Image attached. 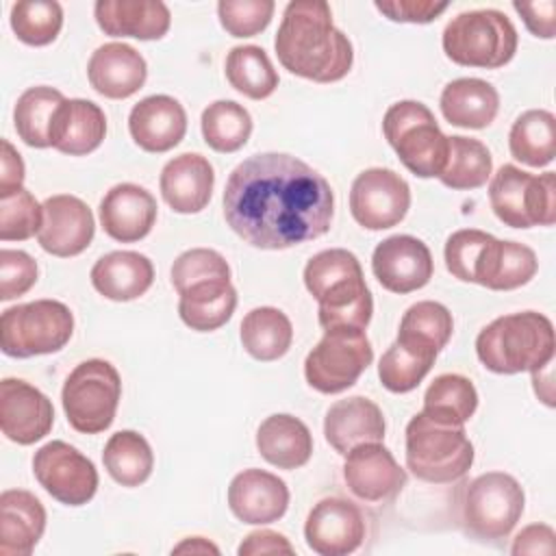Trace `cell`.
Returning a JSON list of instances; mask_svg holds the SVG:
<instances>
[{"label": "cell", "mask_w": 556, "mask_h": 556, "mask_svg": "<svg viewBox=\"0 0 556 556\" xmlns=\"http://www.w3.org/2000/svg\"><path fill=\"white\" fill-rule=\"evenodd\" d=\"M332 215L330 182L291 154H252L226 180V224L261 250H287L313 241L330 230Z\"/></svg>", "instance_id": "obj_1"}, {"label": "cell", "mask_w": 556, "mask_h": 556, "mask_svg": "<svg viewBox=\"0 0 556 556\" xmlns=\"http://www.w3.org/2000/svg\"><path fill=\"white\" fill-rule=\"evenodd\" d=\"M274 48L291 74L313 83H337L354 63L352 41L332 24L324 0H293L285 7Z\"/></svg>", "instance_id": "obj_2"}, {"label": "cell", "mask_w": 556, "mask_h": 556, "mask_svg": "<svg viewBox=\"0 0 556 556\" xmlns=\"http://www.w3.org/2000/svg\"><path fill=\"white\" fill-rule=\"evenodd\" d=\"M302 278L319 304L317 319L324 330L369 326L374 300L356 254L343 248L321 250L306 263Z\"/></svg>", "instance_id": "obj_3"}, {"label": "cell", "mask_w": 556, "mask_h": 556, "mask_svg": "<svg viewBox=\"0 0 556 556\" xmlns=\"http://www.w3.org/2000/svg\"><path fill=\"white\" fill-rule=\"evenodd\" d=\"M556 348L554 324L536 311L510 313L493 319L476 337V354L493 374L534 371L552 363Z\"/></svg>", "instance_id": "obj_4"}, {"label": "cell", "mask_w": 556, "mask_h": 556, "mask_svg": "<svg viewBox=\"0 0 556 556\" xmlns=\"http://www.w3.org/2000/svg\"><path fill=\"white\" fill-rule=\"evenodd\" d=\"M517 30L506 13L497 9L463 11L443 28L445 56L463 67L497 70L517 52Z\"/></svg>", "instance_id": "obj_5"}, {"label": "cell", "mask_w": 556, "mask_h": 556, "mask_svg": "<svg viewBox=\"0 0 556 556\" xmlns=\"http://www.w3.org/2000/svg\"><path fill=\"white\" fill-rule=\"evenodd\" d=\"M473 465V443L463 426H447L417 413L406 426V467L424 482L460 480Z\"/></svg>", "instance_id": "obj_6"}, {"label": "cell", "mask_w": 556, "mask_h": 556, "mask_svg": "<svg viewBox=\"0 0 556 556\" xmlns=\"http://www.w3.org/2000/svg\"><path fill=\"white\" fill-rule=\"evenodd\" d=\"M382 132L410 174L439 178L447 161V137L424 102L400 100L391 104L382 117Z\"/></svg>", "instance_id": "obj_7"}, {"label": "cell", "mask_w": 556, "mask_h": 556, "mask_svg": "<svg viewBox=\"0 0 556 556\" xmlns=\"http://www.w3.org/2000/svg\"><path fill=\"white\" fill-rule=\"evenodd\" d=\"M74 332V315L59 300H35L2 311L0 348L7 356L30 358L65 348Z\"/></svg>", "instance_id": "obj_8"}, {"label": "cell", "mask_w": 556, "mask_h": 556, "mask_svg": "<svg viewBox=\"0 0 556 556\" xmlns=\"http://www.w3.org/2000/svg\"><path fill=\"white\" fill-rule=\"evenodd\" d=\"M122 397V378L117 369L102 358L78 363L65 378L61 402L70 426L83 434L104 432L117 413Z\"/></svg>", "instance_id": "obj_9"}, {"label": "cell", "mask_w": 556, "mask_h": 556, "mask_svg": "<svg viewBox=\"0 0 556 556\" xmlns=\"http://www.w3.org/2000/svg\"><path fill=\"white\" fill-rule=\"evenodd\" d=\"M526 493L517 478L504 471H486L465 484L460 521L480 541L506 539L523 515Z\"/></svg>", "instance_id": "obj_10"}, {"label": "cell", "mask_w": 556, "mask_h": 556, "mask_svg": "<svg viewBox=\"0 0 556 556\" xmlns=\"http://www.w3.org/2000/svg\"><path fill=\"white\" fill-rule=\"evenodd\" d=\"M489 202L495 217L510 228L552 226L556 222V176H539L517 165H502L489 185Z\"/></svg>", "instance_id": "obj_11"}, {"label": "cell", "mask_w": 556, "mask_h": 556, "mask_svg": "<svg viewBox=\"0 0 556 556\" xmlns=\"http://www.w3.org/2000/svg\"><path fill=\"white\" fill-rule=\"evenodd\" d=\"M374 348L358 328L324 330L319 343L306 354V382L326 395L350 389L371 365Z\"/></svg>", "instance_id": "obj_12"}, {"label": "cell", "mask_w": 556, "mask_h": 556, "mask_svg": "<svg viewBox=\"0 0 556 556\" xmlns=\"http://www.w3.org/2000/svg\"><path fill=\"white\" fill-rule=\"evenodd\" d=\"M33 473L46 493L65 506H83L98 491L96 465L65 441L41 445L33 456Z\"/></svg>", "instance_id": "obj_13"}, {"label": "cell", "mask_w": 556, "mask_h": 556, "mask_svg": "<svg viewBox=\"0 0 556 556\" xmlns=\"http://www.w3.org/2000/svg\"><path fill=\"white\" fill-rule=\"evenodd\" d=\"M410 208L408 182L389 167L363 169L350 189V213L367 230L397 226Z\"/></svg>", "instance_id": "obj_14"}, {"label": "cell", "mask_w": 556, "mask_h": 556, "mask_svg": "<svg viewBox=\"0 0 556 556\" xmlns=\"http://www.w3.org/2000/svg\"><path fill=\"white\" fill-rule=\"evenodd\" d=\"M304 539L319 556L352 554L365 541V517L350 500L324 497L306 517Z\"/></svg>", "instance_id": "obj_15"}, {"label": "cell", "mask_w": 556, "mask_h": 556, "mask_svg": "<svg viewBox=\"0 0 556 556\" xmlns=\"http://www.w3.org/2000/svg\"><path fill=\"white\" fill-rule=\"evenodd\" d=\"M371 271L382 289L391 293H410L430 282L434 263L421 239L393 235L376 245L371 254Z\"/></svg>", "instance_id": "obj_16"}, {"label": "cell", "mask_w": 556, "mask_h": 556, "mask_svg": "<svg viewBox=\"0 0 556 556\" xmlns=\"http://www.w3.org/2000/svg\"><path fill=\"white\" fill-rule=\"evenodd\" d=\"M343 480L352 495L378 504L393 500L406 484V471L382 441L361 443L345 454Z\"/></svg>", "instance_id": "obj_17"}, {"label": "cell", "mask_w": 556, "mask_h": 556, "mask_svg": "<svg viewBox=\"0 0 556 556\" xmlns=\"http://www.w3.org/2000/svg\"><path fill=\"white\" fill-rule=\"evenodd\" d=\"M54 424V408L48 395L20 378L0 382V428L17 445L41 441Z\"/></svg>", "instance_id": "obj_18"}, {"label": "cell", "mask_w": 556, "mask_h": 556, "mask_svg": "<svg viewBox=\"0 0 556 556\" xmlns=\"http://www.w3.org/2000/svg\"><path fill=\"white\" fill-rule=\"evenodd\" d=\"M93 232V213L80 198L59 193L43 202V224L37 241L48 254L59 258L76 256L89 248Z\"/></svg>", "instance_id": "obj_19"}, {"label": "cell", "mask_w": 556, "mask_h": 556, "mask_svg": "<svg viewBox=\"0 0 556 556\" xmlns=\"http://www.w3.org/2000/svg\"><path fill=\"white\" fill-rule=\"evenodd\" d=\"M228 506L239 521L265 526L287 513L289 489L276 473L250 467L230 480Z\"/></svg>", "instance_id": "obj_20"}, {"label": "cell", "mask_w": 556, "mask_h": 556, "mask_svg": "<svg viewBox=\"0 0 556 556\" xmlns=\"http://www.w3.org/2000/svg\"><path fill=\"white\" fill-rule=\"evenodd\" d=\"M154 222L156 200L148 189L135 182L111 187L100 202V224L104 232L119 243H135L148 237Z\"/></svg>", "instance_id": "obj_21"}, {"label": "cell", "mask_w": 556, "mask_h": 556, "mask_svg": "<svg viewBox=\"0 0 556 556\" xmlns=\"http://www.w3.org/2000/svg\"><path fill=\"white\" fill-rule=\"evenodd\" d=\"M128 130L141 150L161 154L182 141L187 132V113L172 96H148L130 109Z\"/></svg>", "instance_id": "obj_22"}, {"label": "cell", "mask_w": 556, "mask_h": 556, "mask_svg": "<svg viewBox=\"0 0 556 556\" xmlns=\"http://www.w3.org/2000/svg\"><path fill=\"white\" fill-rule=\"evenodd\" d=\"M213 165L206 156L198 152H185L174 156L165 163L159 178L163 200L172 211L182 215L200 213L213 195Z\"/></svg>", "instance_id": "obj_23"}, {"label": "cell", "mask_w": 556, "mask_h": 556, "mask_svg": "<svg viewBox=\"0 0 556 556\" xmlns=\"http://www.w3.org/2000/svg\"><path fill=\"white\" fill-rule=\"evenodd\" d=\"M87 78L100 96L124 100L143 87L148 78V65L132 46L111 41L91 54L87 63Z\"/></svg>", "instance_id": "obj_24"}, {"label": "cell", "mask_w": 556, "mask_h": 556, "mask_svg": "<svg viewBox=\"0 0 556 556\" xmlns=\"http://www.w3.org/2000/svg\"><path fill=\"white\" fill-rule=\"evenodd\" d=\"M384 430L387 424L380 406L363 395L334 402L324 417L326 441L334 452L343 456L361 443L382 441Z\"/></svg>", "instance_id": "obj_25"}, {"label": "cell", "mask_w": 556, "mask_h": 556, "mask_svg": "<svg viewBox=\"0 0 556 556\" xmlns=\"http://www.w3.org/2000/svg\"><path fill=\"white\" fill-rule=\"evenodd\" d=\"M93 15L104 35L161 39L172 24L165 2L159 0H98Z\"/></svg>", "instance_id": "obj_26"}, {"label": "cell", "mask_w": 556, "mask_h": 556, "mask_svg": "<svg viewBox=\"0 0 556 556\" xmlns=\"http://www.w3.org/2000/svg\"><path fill=\"white\" fill-rule=\"evenodd\" d=\"M106 135L104 111L83 98H65L50 124V146L70 156L93 152Z\"/></svg>", "instance_id": "obj_27"}, {"label": "cell", "mask_w": 556, "mask_h": 556, "mask_svg": "<svg viewBox=\"0 0 556 556\" xmlns=\"http://www.w3.org/2000/svg\"><path fill=\"white\" fill-rule=\"evenodd\" d=\"M46 530V508L30 491L7 489L0 495V554L28 556Z\"/></svg>", "instance_id": "obj_28"}, {"label": "cell", "mask_w": 556, "mask_h": 556, "mask_svg": "<svg viewBox=\"0 0 556 556\" xmlns=\"http://www.w3.org/2000/svg\"><path fill=\"white\" fill-rule=\"evenodd\" d=\"M154 282L152 261L132 250H115L96 261L91 267L93 289L113 302L141 298Z\"/></svg>", "instance_id": "obj_29"}, {"label": "cell", "mask_w": 556, "mask_h": 556, "mask_svg": "<svg viewBox=\"0 0 556 556\" xmlns=\"http://www.w3.org/2000/svg\"><path fill=\"white\" fill-rule=\"evenodd\" d=\"M258 454L278 469H298L313 454V434L306 424L289 413L269 415L256 430Z\"/></svg>", "instance_id": "obj_30"}, {"label": "cell", "mask_w": 556, "mask_h": 556, "mask_svg": "<svg viewBox=\"0 0 556 556\" xmlns=\"http://www.w3.org/2000/svg\"><path fill=\"white\" fill-rule=\"evenodd\" d=\"M439 106L452 126L480 130L495 119L500 93L482 78H456L443 87Z\"/></svg>", "instance_id": "obj_31"}, {"label": "cell", "mask_w": 556, "mask_h": 556, "mask_svg": "<svg viewBox=\"0 0 556 556\" xmlns=\"http://www.w3.org/2000/svg\"><path fill=\"white\" fill-rule=\"evenodd\" d=\"M178 302L180 319L198 332L222 328L237 308V291L230 278H211L187 287Z\"/></svg>", "instance_id": "obj_32"}, {"label": "cell", "mask_w": 556, "mask_h": 556, "mask_svg": "<svg viewBox=\"0 0 556 556\" xmlns=\"http://www.w3.org/2000/svg\"><path fill=\"white\" fill-rule=\"evenodd\" d=\"M241 343L245 352L263 363L282 358L293 341L291 319L274 306L252 308L239 328Z\"/></svg>", "instance_id": "obj_33"}, {"label": "cell", "mask_w": 556, "mask_h": 556, "mask_svg": "<svg viewBox=\"0 0 556 556\" xmlns=\"http://www.w3.org/2000/svg\"><path fill=\"white\" fill-rule=\"evenodd\" d=\"M508 148L513 159L545 167L556 156V117L545 109H530L521 113L508 132Z\"/></svg>", "instance_id": "obj_34"}, {"label": "cell", "mask_w": 556, "mask_h": 556, "mask_svg": "<svg viewBox=\"0 0 556 556\" xmlns=\"http://www.w3.org/2000/svg\"><path fill=\"white\" fill-rule=\"evenodd\" d=\"M478 408L473 382L460 374H441L424 395V410L430 419L447 426H465Z\"/></svg>", "instance_id": "obj_35"}, {"label": "cell", "mask_w": 556, "mask_h": 556, "mask_svg": "<svg viewBox=\"0 0 556 556\" xmlns=\"http://www.w3.org/2000/svg\"><path fill=\"white\" fill-rule=\"evenodd\" d=\"M102 463L117 484L139 486L152 473L154 454L146 437L135 430H119L106 441Z\"/></svg>", "instance_id": "obj_36"}, {"label": "cell", "mask_w": 556, "mask_h": 556, "mask_svg": "<svg viewBox=\"0 0 556 556\" xmlns=\"http://www.w3.org/2000/svg\"><path fill=\"white\" fill-rule=\"evenodd\" d=\"M491 172L493 159L482 141L463 135L447 137V161L439 174L445 187L456 191L478 189L491 178Z\"/></svg>", "instance_id": "obj_37"}, {"label": "cell", "mask_w": 556, "mask_h": 556, "mask_svg": "<svg viewBox=\"0 0 556 556\" xmlns=\"http://www.w3.org/2000/svg\"><path fill=\"white\" fill-rule=\"evenodd\" d=\"M224 72L230 87L250 100H265L278 87V72L261 46H235Z\"/></svg>", "instance_id": "obj_38"}, {"label": "cell", "mask_w": 556, "mask_h": 556, "mask_svg": "<svg viewBox=\"0 0 556 556\" xmlns=\"http://www.w3.org/2000/svg\"><path fill=\"white\" fill-rule=\"evenodd\" d=\"M65 100L59 89L48 85L28 87L15 102L13 124L17 137L30 148H48L50 146V124L54 111Z\"/></svg>", "instance_id": "obj_39"}, {"label": "cell", "mask_w": 556, "mask_h": 556, "mask_svg": "<svg viewBox=\"0 0 556 556\" xmlns=\"http://www.w3.org/2000/svg\"><path fill=\"white\" fill-rule=\"evenodd\" d=\"M202 137L215 152L230 154L241 150L252 135V117L235 100H215L202 111Z\"/></svg>", "instance_id": "obj_40"}, {"label": "cell", "mask_w": 556, "mask_h": 556, "mask_svg": "<svg viewBox=\"0 0 556 556\" xmlns=\"http://www.w3.org/2000/svg\"><path fill=\"white\" fill-rule=\"evenodd\" d=\"M454 330V319L447 306L434 300H421L406 308V313L400 319L397 341L441 352Z\"/></svg>", "instance_id": "obj_41"}, {"label": "cell", "mask_w": 556, "mask_h": 556, "mask_svg": "<svg viewBox=\"0 0 556 556\" xmlns=\"http://www.w3.org/2000/svg\"><path fill=\"white\" fill-rule=\"evenodd\" d=\"M437 361V352L404 341H393L378 363V378L391 393H408L419 387Z\"/></svg>", "instance_id": "obj_42"}, {"label": "cell", "mask_w": 556, "mask_h": 556, "mask_svg": "<svg viewBox=\"0 0 556 556\" xmlns=\"http://www.w3.org/2000/svg\"><path fill=\"white\" fill-rule=\"evenodd\" d=\"M493 243H495V237L478 228H463L452 232L443 250L447 271L460 282L478 285L484 271L482 265H486Z\"/></svg>", "instance_id": "obj_43"}, {"label": "cell", "mask_w": 556, "mask_h": 556, "mask_svg": "<svg viewBox=\"0 0 556 556\" xmlns=\"http://www.w3.org/2000/svg\"><path fill=\"white\" fill-rule=\"evenodd\" d=\"M11 28L26 46H48L63 26V9L54 0H22L11 7Z\"/></svg>", "instance_id": "obj_44"}, {"label": "cell", "mask_w": 556, "mask_h": 556, "mask_svg": "<svg viewBox=\"0 0 556 556\" xmlns=\"http://www.w3.org/2000/svg\"><path fill=\"white\" fill-rule=\"evenodd\" d=\"M43 224V204L35 195L20 187L11 193L0 195V239L2 241H26L39 232Z\"/></svg>", "instance_id": "obj_45"}, {"label": "cell", "mask_w": 556, "mask_h": 556, "mask_svg": "<svg viewBox=\"0 0 556 556\" xmlns=\"http://www.w3.org/2000/svg\"><path fill=\"white\" fill-rule=\"evenodd\" d=\"M274 9L271 0H222L217 2V17L228 35L254 37L269 26Z\"/></svg>", "instance_id": "obj_46"}, {"label": "cell", "mask_w": 556, "mask_h": 556, "mask_svg": "<svg viewBox=\"0 0 556 556\" xmlns=\"http://www.w3.org/2000/svg\"><path fill=\"white\" fill-rule=\"evenodd\" d=\"M211 278H230V265L219 252L211 248H191L182 252L172 265V285L178 293L195 282Z\"/></svg>", "instance_id": "obj_47"}, {"label": "cell", "mask_w": 556, "mask_h": 556, "mask_svg": "<svg viewBox=\"0 0 556 556\" xmlns=\"http://www.w3.org/2000/svg\"><path fill=\"white\" fill-rule=\"evenodd\" d=\"M539 269L532 248L517 241H502V256L491 291H513L528 285Z\"/></svg>", "instance_id": "obj_48"}, {"label": "cell", "mask_w": 556, "mask_h": 556, "mask_svg": "<svg viewBox=\"0 0 556 556\" xmlns=\"http://www.w3.org/2000/svg\"><path fill=\"white\" fill-rule=\"evenodd\" d=\"M37 282V263L24 250H0V300L9 302L26 291Z\"/></svg>", "instance_id": "obj_49"}, {"label": "cell", "mask_w": 556, "mask_h": 556, "mask_svg": "<svg viewBox=\"0 0 556 556\" xmlns=\"http://www.w3.org/2000/svg\"><path fill=\"white\" fill-rule=\"evenodd\" d=\"M374 7L391 22L428 24V22L437 20L450 4L432 2V0H384V2L376 0Z\"/></svg>", "instance_id": "obj_50"}, {"label": "cell", "mask_w": 556, "mask_h": 556, "mask_svg": "<svg viewBox=\"0 0 556 556\" xmlns=\"http://www.w3.org/2000/svg\"><path fill=\"white\" fill-rule=\"evenodd\" d=\"M513 9L521 15L526 28L541 39H552L556 35V2H513Z\"/></svg>", "instance_id": "obj_51"}, {"label": "cell", "mask_w": 556, "mask_h": 556, "mask_svg": "<svg viewBox=\"0 0 556 556\" xmlns=\"http://www.w3.org/2000/svg\"><path fill=\"white\" fill-rule=\"evenodd\" d=\"M556 552V532L545 523L526 526L513 541L510 554H547Z\"/></svg>", "instance_id": "obj_52"}, {"label": "cell", "mask_w": 556, "mask_h": 556, "mask_svg": "<svg viewBox=\"0 0 556 556\" xmlns=\"http://www.w3.org/2000/svg\"><path fill=\"white\" fill-rule=\"evenodd\" d=\"M239 556H254V554H293V545L289 543V539L280 532L274 530H254L250 532L241 545H239Z\"/></svg>", "instance_id": "obj_53"}, {"label": "cell", "mask_w": 556, "mask_h": 556, "mask_svg": "<svg viewBox=\"0 0 556 556\" xmlns=\"http://www.w3.org/2000/svg\"><path fill=\"white\" fill-rule=\"evenodd\" d=\"M24 187V161L9 139H2L0 156V195Z\"/></svg>", "instance_id": "obj_54"}, {"label": "cell", "mask_w": 556, "mask_h": 556, "mask_svg": "<svg viewBox=\"0 0 556 556\" xmlns=\"http://www.w3.org/2000/svg\"><path fill=\"white\" fill-rule=\"evenodd\" d=\"M172 552H176V554H180V552H198V554H208V552H213V554H217L219 549L213 545V543H208L206 539H202V536H189V539H185L180 545H176Z\"/></svg>", "instance_id": "obj_55"}]
</instances>
